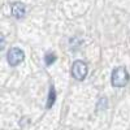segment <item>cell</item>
I'll return each instance as SVG.
<instances>
[{
	"label": "cell",
	"instance_id": "obj_1",
	"mask_svg": "<svg viewBox=\"0 0 130 130\" xmlns=\"http://www.w3.org/2000/svg\"><path fill=\"white\" fill-rule=\"evenodd\" d=\"M129 82V73L124 67H118L112 72V85L115 87H124Z\"/></svg>",
	"mask_w": 130,
	"mask_h": 130
},
{
	"label": "cell",
	"instance_id": "obj_2",
	"mask_svg": "<svg viewBox=\"0 0 130 130\" xmlns=\"http://www.w3.org/2000/svg\"><path fill=\"white\" fill-rule=\"evenodd\" d=\"M72 75L78 81L85 79L86 75H87V65L81 60L74 61L73 65H72Z\"/></svg>",
	"mask_w": 130,
	"mask_h": 130
},
{
	"label": "cell",
	"instance_id": "obj_3",
	"mask_svg": "<svg viewBox=\"0 0 130 130\" xmlns=\"http://www.w3.org/2000/svg\"><path fill=\"white\" fill-rule=\"evenodd\" d=\"M25 55L24 52L21 51L20 48H10L8 51V55H7V59H8V62L9 65H12V67H16V65H18L20 62H22Z\"/></svg>",
	"mask_w": 130,
	"mask_h": 130
},
{
	"label": "cell",
	"instance_id": "obj_4",
	"mask_svg": "<svg viewBox=\"0 0 130 130\" xmlns=\"http://www.w3.org/2000/svg\"><path fill=\"white\" fill-rule=\"evenodd\" d=\"M26 13V8L22 3H14L12 5V14L16 18H22Z\"/></svg>",
	"mask_w": 130,
	"mask_h": 130
},
{
	"label": "cell",
	"instance_id": "obj_5",
	"mask_svg": "<svg viewBox=\"0 0 130 130\" xmlns=\"http://www.w3.org/2000/svg\"><path fill=\"white\" fill-rule=\"evenodd\" d=\"M56 100V91H55V87H51L50 89V94H48V102H47V108H51L53 105Z\"/></svg>",
	"mask_w": 130,
	"mask_h": 130
},
{
	"label": "cell",
	"instance_id": "obj_6",
	"mask_svg": "<svg viewBox=\"0 0 130 130\" xmlns=\"http://www.w3.org/2000/svg\"><path fill=\"white\" fill-rule=\"evenodd\" d=\"M44 61H46L47 65H52V62L56 61V55L55 53H47L44 56Z\"/></svg>",
	"mask_w": 130,
	"mask_h": 130
},
{
	"label": "cell",
	"instance_id": "obj_7",
	"mask_svg": "<svg viewBox=\"0 0 130 130\" xmlns=\"http://www.w3.org/2000/svg\"><path fill=\"white\" fill-rule=\"evenodd\" d=\"M4 47H5V39H4L3 35H0V51H2Z\"/></svg>",
	"mask_w": 130,
	"mask_h": 130
}]
</instances>
